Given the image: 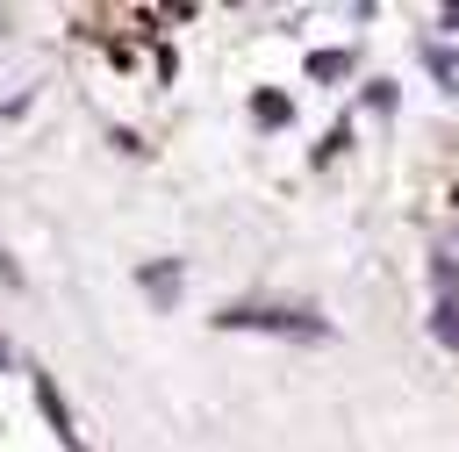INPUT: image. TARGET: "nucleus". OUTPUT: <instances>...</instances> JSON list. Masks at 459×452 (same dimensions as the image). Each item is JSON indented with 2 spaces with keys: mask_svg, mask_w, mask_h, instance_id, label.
Wrapping results in <instances>:
<instances>
[{
  "mask_svg": "<svg viewBox=\"0 0 459 452\" xmlns=\"http://www.w3.org/2000/svg\"><path fill=\"white\" fill-rule=\"evenodd\" d=\"M430 287H437V301H430V330H437L445 352H459V258H452V251L430 258Z\"/></svg>",
  "mask_w": 459,
  "mask_h": 452,
  "instance_id": "nucleus-1",
  "label": "nucleus"
},
{
  "mask_svg": "<svg viewBox=\"0 0 459 452\" xmlns=\"http://www.w3.org/2000/svg\"><path fill=\"white\" fill-rule=\"evenodd\" d=\"M222 330H287V337H323V316L308 309H222Z\"/></svg>",
  "mask_w": 459,
  "mask_h": 452,
  "instance_id": "nucleus-2",
  "label": "nucleus"
},
{
  "mask_svg": "<svg viewBox=\"0 0 459 452\" xmlns=\"http://www.w3.org/2000/svg\"><path fill=\"white\" fill-rule=\"evenodd\" d=\"M36 402H43V416H50V430L65 438V452H86V445H79V430H72V416H65V402H57V387H50L43 373H36Z\"/></svg>",
  "mask_w": 459,
  "mask_h": 452,
  "instance_id": "nucleus-3",
  "label": "nucleus"
},
{
  "mask_svg": "<svg viewBox=\"0 0 459 452\" xmlns=\"http://www.w3.org/2000/svg\"><path fill=\"white\" fill-rule=\"evenodd\" d=\"M308 72L316 79H344L351 72V50H323V57H308Z\"/></svg>",
  "mask_w": 459,
  "mask_h": 452,
  "instance_id": "nucleus-4",
  "label": "nucleus"
},
{
  "mask_svg": "<svg viewBox=\"0 0 459 452\" xmlns=\"http://www.w3.org/2000/svg\"><path fill=\"white\" fill-rule=\"evenodd\" d=\"M445 29H459V7H445Z\"/></svg>",
  "mask_w": 459,
  "mask_h": 452,
  "instance_id": "nucleus-5",
  "label": "nucleus"
},
{
  "mask_svg": "<svg viewBox=\"0 0 459 452\" xmlns=\"http://www.w3.org/2000/svg\"><path fill=\"white\" fill-rule=\"evenodd\" d=\"M0 366H7V337H0Z\"/></svg>",
  "mask_w": 459,
  "mask_h": 452,
  "instance_id": "nucleus-6",
  "label": "nucleus"
}]
</instances>
